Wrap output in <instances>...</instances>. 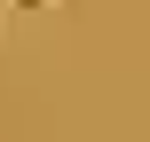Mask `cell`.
<instances>
[{"label":"cell","instance_id":"6da1fadb","mask_svg":"<svg viewBox=\"0 0 150 142\" xmlns=\"http://www.w3.org/2000/svg\"><path fill=\"white\" fill-rule=\"evenodd\" d=\"M8 8H47V0H8Z\"/></svg>","mask_w":150,"mask_h":142}]
</instances>
